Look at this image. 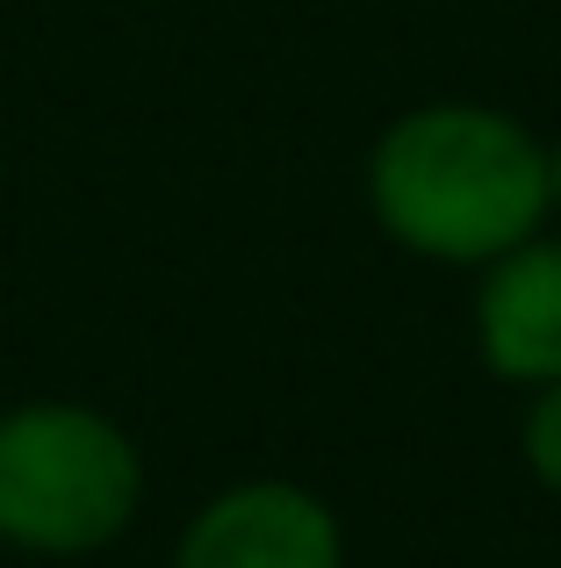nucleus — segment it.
I'll return each mask as SVG.
<instances>
[{
  "mask_svg": "<svg viewBox=\"0 0 561 568\" xmlns=\"http://www.w3.org/2000/svg\"><path fill=\"white\" fill-rule=\"evenodd\" d=\"M375 216L432 260H504L533 237L548 209V159L511 115L490 109H425L381 138Z\"/></svg>",
  "mask_w": 561,
  "mask_h": 568,
  "instance_id": "obj_1",
  "label": "nucleus"
},
{
  "mask_svg": "<svg viewBox=\"0 0 561 568\" xmlns=\"http://www.w3.org/2000/svg\"><path fill=\"white\" fill-rule=\"evenodd\" d=\"M137 511V454L80 403H29L0 417V532L37 555L109 547Z\"/></svg>",
  "mask_w": 561,
  "mask_h": 568,
  "instance_id": "obj_2",
  "label": "nucleus"
},
{
  "mask_svg": "<svg viewBox=\"0 0 561 568\" xmlns=\"http://www.w3.org/2000/svg\"><path fill=\"white\" fill-rule=\"evenodd\" d=\"M338 518L295 483H245L187 526L181 568H338Z\"/></svg>",
  "mask_w": 561,
  "mask_h": 568,
  "instance_id": "obj_3",
  "label": "nucleus"
},
{
  "mask_svg": "<svg viewBox=\"0 0 561 568\" xmlns=\"http://www.w3.org/2000/svg\"><path fill=\"white\" fill-rule=\"evenodd\" d=\"M482 353L511 382H561V245H519L482 288Z\"/></svg>",
  "mask_w": 561,
  "mask_h": 568,
  "instance_id": "obj_4",
  "label": "nucleus"
},
{
  "mask_svg": "<svg viewBox=\"0 0 561 568\" xmlns=\"http://www.w3.org/2000/svg\"><path fill=\"white\" fill-rule=\"evenodd\" d=\"M526 460H533V475L548 489H561V382H548V396L526 417Z\"/></svg>",
  "mask_w": 561,
  "mask_h": 568,
  "instance_id": "obj_5",
  "label": "nucleus"
},
{
  "mask_svg": "<svg viewBox=\"0 0 561 568\" xmlns=\"http://www.w3.org/2000/svg\"><path fill=\"white\" fill-rule=\"evenodd\" d=\"M548 181H554V202H561V159H554V166H548Z\"/></svg>",
  "mask_w": 561,
  "mask_h": 568,
  "instance_id": "obj_6",
  "label": "nucleus"
}]
</instances>
